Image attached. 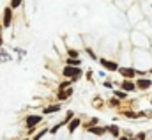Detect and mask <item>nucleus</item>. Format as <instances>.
I'll list each match as a JSON object with an SVG mask.
<instances>
[{"label": "nucleus", "mask_w": 152, "mask_h": 140, "mask_svg": "<svg viewBox=\"0 0 152 140\" xmlns=\"http://www.w3.org/2000/svg\"><path fill=\"white\" fill-rule=\"evenodd\" d=\"M64 74H66V76H75V78H78V76L81 74V71L75 69V68H66V69H64Z\"/></svg>", "instance_id": "obj_1"}, {"label": "nucleus", "mask_w": 152, "mask_h": 140, "mask_svg": "<svg viewBox=\"0 0 152 140\" xmlns=\"http://www.w3.org/2000/svg\"><path fill=\"white\" fill-rule=\"evenodd\" d=\"M39 121H41V117H37V115H30L28 119H27V126H34V124H39Z\"/></svg>", "instance_id": "obj_2"}, {"label": "nucleus", "mask_w": 152, "mask_h": 140, "mask_svg": "<svg viewBox=\"0 0 152 140\" xmlns=\"http://www.w3.org/2000/svg\"><path fill=\"white\" fill-rule=\"evenodd\" d=\"M101 64H103L104 68H108V69H112V71H115V69H117V64H115V62H108V60H104V59L101 60Z\"/></svg>", "instance_id": "obj_3"}, {"label": "nucleus", "mask_w": 152, "mask_h": 140, "mask_svg": "<svg viewBox=\"0 0 152 140\" xmlns=\"http://www.w3.org/2000/svg\"><path fill=\"white\" fill-rule=\"evenodd\" d=\"M4 23H5V27H9V23H11V11H9V9H5V14H4Z\"/></svg>", "instance_id": "obj_4"}, {"label": "nucleus", "mask_w": 152, "mask_h": 140, "mask_svg": "<svg viewBox=\"0 0 152 140\" xmlns=\"http://www.w3.org/2000/svg\"><path fill=\"white\" fill-rule=\"evenodd\" d=\"M120 73H122L124 76H127V78H129V76H133V74H134V69H129V68H124V69H120Z\"/></svg>", "instance_id": "obj_5"}, {"label": "nucleus", "mask_w": 152, "mask_h": 140, "mask_svg": "<svg viewBox=\"0 0 152 140\" xmlns=\"http://www.w3.org/2000/svg\"><path fill=\"white\" fill-rule=\"evenodd\" d=\"M138 83H140V87H142V89H147V87H151V80H140Z\"/></svg>", "instance_id": "obj_6"}, {"label": "nucleus", "mask_w": 152, "mask_h": 140, "mask_svg": "<svg viewBox=\"0 0 152 140\" xmlns=\"http://www.w3.org/2000/svg\"><path fill=\"white\" fill-rule=\"evenodd\" d=\"M92 133H96V135H101V133H104V128H88Z\"/></svg>", "instance_id": "obj_7"}, {"label": "nucleus", "mask_w": 152, "mask_h": 140, "mask_svg": "<svg viewBox=\"0 0 152 140\" xmlns=\"http://www.w3.org/2000/svg\"><path fill=\"white\" fill-rule=\"evenodd\" d=\"M76 126H80V121L78 119H75V121H71V126H69V131H75Z\"/></svg>", "instance_id": "obj_8"}, {"label": "nucleus", "mask_w": 152, "mask_h": 140, "mask_svg": "<svg viewBox=\"0 0 152 140\" xmlns=\"http://www.w3.org/2000/svg\"><path fill=\"white\" fill-rule=\"evenodd\" d=\"M122 87H124L126 91H133V89H134V85H133L131 82H124V85H122Z\"/></svg>", "instance_id": "obj_9"}, {"label": "nucleus", "mask_w": 152, "mask_h": 140, "mask_svg": "<svg viewBox=\"0 0 152 140\" xmlns=\"http://www.w3.org/2000/svg\"><path fill=\"white\" fill-rule=\"evenodd\" d=\"M58 108H60V106H58V105H53V106H48V108H46L44 112H46V113H48V112H57Z\"/></svg>", "instance_id": "obj_10"}, {"label": "nucleus", "mask_w": 152, "mask_h": 140, "mask_svg": "<svg viewBox=\"0 0 152 140\" xmlns=\"http://www.w3.org/2000/svg\"><path fill=\"white\" fill-rule=\"evenodd\" d=\"M110 131L113 133L115 137H118V128H117V126H112V128H110Z\"/></svg>", "instance_id": "obj_11"}, {"label": "nucleus", "mask_w": 152, "mask_h": 140, "mask_svg": "<svg viewBox=\"0 0 152 140\" xmlns=\"http://www.w3.org/2000/svg\"><path fill=\"white\" fill-rule=\"evenodd\" d=\"M20 2H21V0H12V7H18V5H20Z\"/></svg>", "instance_id": "obj_12"}, {"label": "nucleus", "mask_w": 152, "mask_h": 140, "mask_svg": "<svg viewBox=\"0 0 152 140\" xmlns=\"http://www.w3.org/2000/svg\"><path fill=\"white\" fill-rule=\"evenodd\" d=\"M118 140H129V139H118Z\"/></svg>", "instance_id": "obj_13"}, {"label": "nucleus", "mask_w": 152, "mask_h": 140, "mask_svg": "<svg viewBox=\"0 0 152 140\" xmlns=\"http://www.w3.org/2000/svg\"><path fill=\"white\" fill-rule=\"evenodd\" d=\"M0 43H2V37H0Z\"/></svg>", "instance_id": "obj_14"}]
</instances>
